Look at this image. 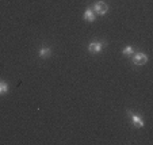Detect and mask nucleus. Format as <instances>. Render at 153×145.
I'll use <instances>...</instances> for the list:
<instances>
[{
	"label": "nucleus",
	"instance_id": "f257e3e1",
	"mask_svg": "<svg viewBox=\"0 0 153 145\" xmlns=\"http://www.w3.org/2000/svg\"><path fill=\"white\" fill-rule=\"evenodd\" d=\"M92 11L98 15H104L107 11H108V6H107L104 1H96V3L94 4Z\"/></svg>",
	"mask_w": 153,
	"mask_h": 145
},
{
	"label": "nucleus",
	"instance_id": "f03ea898",
	"mask_svg": "<svg viewBox=\"0 0 153 145\" xmlns=\"http://www.w3.org/2000/svg\"><path fill=\"white\" fill-rule=\"evenodd\" d=\"M133 62L137 65V67H141V65H145L148 62V56L145 53H136L133 56Z\"/></svg>",
	"mask_w": 153,
	"mask_h": 145
},
{
	"label": "nucleus",
	"instance_id": "7ed1b4c3",
	"mask_svg": "<svg viewBox=\"0 0 153 145\" xmlns=\"http://www.w3.org/2000/svg\"><path fill=\"white\" fill-rule=\"evenodd\" d=\"M103 46H104V42H100V41H92V42L90 44V46H88V50H90V53L96 54V53L102 52Z\"/></svg>",
	"mask_w": 153,
	"mask_h": 145
},
{
	"label": "nucleus",
	"instance_id": "20e7f679",
	"mask_svg": "<svg viewBox=\"0 0 153 145\" xmlns=\"http://www.w3.org/2000/svg\"><path fill=\"white\" fill-rule=\"evenodd\" d=\"M129 114H130V118H131V122L134 123V126H137V128H144L145 122L141 117L137 115V114H133V113H129Z\"/></svg>",
	"mask_w": 153,
	"mask_h": 145
},
{
	"label": "nucleus",
	"instance_id": "39448f33",
	"mask_svg": "<svg viewBox=\"0 0 153 145\" xmlns=\"http://www.w3.org/2000/svg\"><path fill=\"white\" fill-rule=\"evenodd\" d=\"M96 18V14L92 11V8H87L85 12H84V19L87 20V22H94Z\"/></svg>",
	"mask_w": 153,
	"mask_h": 145
},
{
	"label": "nucleus",
	"instance_id": "423d86ee",
	"mask_svg": "<svg viewBox=\"0 0 153 145\" xmlns=\"http://www.w3.org/2000/svg\"><path fill=\"white\" fill-rule=\"evenodd\" d=\"M50 54H52V49H50V48H42V49L39 50V57L41 58H48Z\"/></svg>",
	"mask_w": 153,
	"mask_h": 145
},
{
	"label": "nucleus",
	"instance_id": "0eeeda50",
	"mask_svg": "<svg viewBox=\"0 0 153 145\" xmlns=\"http://www.w3.org/2000/svg\"><path fill=\"white\" fill-rule=\"evenodd\" d=\"M134 53V50H133V48L131 46H126L123 50H122V54L123 56H126V57H129V56H131Z\"/></svg>",
	"mask_w": 153,
	"mask_h": 145
},
{
	"label": "nucleus",
	"instance_id": "6e6552de",
	"mask_svg": "<svg viewBox=\"0 0 153 145\" xmlns=\"http://www.w3.org/2000/svg\"><path fill=\"white\" fill-rule=\"evenodd\" d=\"M8 91V84L4 81H0V94H6Z\"/></svg>",
	"mask_w": 153,
	"mask_h": 145
}]
</instances>
